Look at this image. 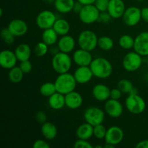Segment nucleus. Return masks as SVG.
<instances>
[{
    "mask_svg": "<svg viewBox=\"0 0 148 148\" xmlns=\"http://www.w3.org/2000/svg\"><path fill=\"white\" fill-rule=\"evenodd\" d=\"M94 77L98 79H107L113 72V66L111 62L103 57L93 59L90 65Z\"/></svg>",
    "mask_w": 148,
    "mask_h": 148,
    "instance_id": "1",
    "label": "nucleus"
},
{
    "mask_svg": "<svg viewBox=\"0 0 148 148\" xmlns=\"http://www.w3.org/2000/svg\"><path fill=\"white\" fill-rule=\"evenodd\" d=\"M56 85V92H60L63 95H66L72 91L75 90L77 82L75 80L73 75L69 72L59 74L54 81Z\"/></svg>",
    "mask_w": 148,
    "mask_h": 148,
    "instance_id": "2",
    "label": "nucleus"
},
{
    "mask_svg": "<svg viewBox=\"0 0 148 148\" xmlns=\"http://www.w3.org/2000/svg\"><path fill=\"white\" fill-rule=\"evenodd\" d=\"M72 62L73 60L69 56V53L59 51L52 57V68L58 74L66 73L70 70Z\"/></svg>",
    "mask_w": 148,
    "mask_h": 148,
    "instance_id": "3",
    "label": "nucleus"
},
{
    "mask_svg": "<svg viewBox=\"0 0 148 148\" xmlns=\"http://www.w3.org/2000/svg\"><path fill=\"white\" fill-rule=\"evenodd\" d=\"M98 38L96 33L90 30H85L79 33L77 43L79 48L88 51H92L98 46Z\"/></svg>",
    "mask_w": 148,
    "mask_h": 148,
    "instance_id": "4",
    "label": "nucleus"
},
{
    "mask_svg": "<svg viewBox=\"0 0 148 148\" xmlns=\"http://www.w3.org/2000/svg\"><path fill=\"white\" fill-rule=\"evenodd\" d=\"M126 108L131 114L139 115L146 108V102L139 94H130L125 101Z\"/></svg>",
    "mask_w": 148,
    "mask_h": 148,
    "instance_id": "5",
    "label": "nucleus"
},
{
    "mask_svg": "<svg viewBox=\"0 0 148 148\" xmlns=\"http://www.w3.org/2000/svg\"><path fill=\"white\" fill-rule=\"evenodd\" d=\"M142 64L143 56L135 51L128 52L123 58L122 66L124 69L129 72H136L141 67Z\"/></svg>",
    "mask_w": 148,
    "mask_h": 148,
    "instance_id": "6",
    "label": "nucleus"
},
{
    "mask_svg": "<svg viewBox=\"0 0 148 148\" xmlns=\"http://www.w3.org/2000/svg\"><path fill=\"white\" fill-rule=\"evenodd\" d=\"M105 114L103 110L97 106L88 107L83 114L84 119L85 122L92 126L103 124L105 120Z\"/></svg>",
    "mask_w": 148,
    "mask_h": 148,
    "instance_id": "7",
    "label": "nucleus"
},
{
    "mask_svg": "<svg viewBox=\"0 0 148 148\" xmlns=\"http://www.w3.org/2000/svg\"><path fill=\"white\" fill-rule=\"evenodd\" d=\"M101 12L94 4L83 5L82 10L78 14L79 18L82 23L90 25L98 20Z\"/></svg>",
    "mask_w": 148,
    "mask_h": 148,
    "instance_id": "8",
    "label": "nucleus"
},
{
    "mask_svg": "<svg viewBox=\"0 0 148 148\" xmlns=\"http://www.w3.org/2000/svg\"><path fill=\"white\" fill-rule=\"evenodd\" d=\"M56 20L57 17L53 12L45 10L38 14L36 19V23L39 28L41 30H46L53 27Z\"/></svg>",
    "mask_w": 148,
    "mask_h": 148,
    "instance_id": "9",
    "label": "nucleus"
},
{
    "mask_svg": "<svg viewBox=\"0 0 148 148\" xmlns=\"http://www.w3.org/2000/svg\"><path fill=\"white\" fill-rule=\"evenodd\" d=\"M123 21L129 27L136 26L142 20L141 10L135 6L126 9L122 17Z\"/></svg>",
    "mask_w": 148,
    "mask_h": 148,
    "instance_id": "10",
    "label": "nucleus"
},
{
    "mask_svg": "<svg viewBox=\"0 0 148 148\" xmlns=\"http://www.w3.org/2000/svg\"><path fill=\"white\" fill-rule=\"evenodd\" d=\"M124 133L122 129L117 126H112L107 129L106 134L104 138L106 143L116 146L123 141Z\"/></svg>",
    "mask_w": 148,
    "mask_h": 148,
    "instance_id": "11",
    "label": "nucleus"
},
{
    "mask_svg": "<svg viewBox=\"0 0 148 148\" xmlns=\"http://www.w3.org/2000/svg\"><path fill=\"white\" fill-rule=\"evenodd\" d=\"M134 50L142 56H148V32L139 33L134 38Z\"/></svg>",
    "mask_w": 148,
    "mask_h": 148,
    "instance_id": "12",
    "label": "nucleus"
},
{
    "mask_svg": "<svg viewBox=\"0 0 148 148\" xmlns=\"http://www.w3.org/2000/svg\"><path fill=\"white\" fill-rule=\"evenodd\" d=\"M104 110L106 114L111 118H119L122 115L124 108L119 100L109 98L106 101Z\"/></svg>",
    "mask_w": 148,
    "mask_h": 148,
    "instance_id": "13",
    "label": "nucleus"
},
{
    "mask_svg": "<svg viewBox=\"0 0 148 148\" xmlns=\"http://www.w3.org/2000/svg\"><path fill=\"white\" fill-rule=\"evenodd\" d=\"M77 84L85 85L90 82L94 77L90 66H78L73 74Z\"/></svg>",
    "mask_w": 148,
    "mask_h": 148,
    "instance_id": "14",
    "label": "nucleus"
},
{
    "mask_svg": "<svg viewBox=\"0 0 148 148\" xmlns=\"http://www.w3.org/2000/svg\"><path fill=\"white\" fill-rule=\"evenodd\" d=\"M72 60L78 66H90L93 60L90 51L79 49L75 51L72 55Z\"/></svg>",
    "mask_w": 148,
    "mask_h": 148,
    "instance_id": "15",
    "label": "nucleus"
},
{
    "mask_svg": "<svg viewBox=\"0 0 148 148\" xmlns=\"http://www.w3.org/2000/svg\"><path fill=\"white\" fill-rule=\"evenodd\" d=\"M7 27L15 37L25 36L28 30L27 24L22 19H14L10 22Z\"/></svg>",
    "mask_w": 148,
    "mask_h": 148,
    "instance_id": "16",
    "label": "nucleus"
},
{
    "mask_svg": "<svg viewBox=\"0 0 148 148\" xmlns=\"http://www.w3.org/2000/svg\"><path fill=\"white\" fill-rule=\"evenodd\" d=\"M18 61L14 51L5 49L2 50L0 53V64L4 69H9L16 66Z\"/></svg>",
    "mask_w": 148,
    "mask_h": 148,
    "instance_id": "17",
    "label": "nucleus"
},
{
    "mask_svg": "<svg viewBox=\"0 0 148 148\" xmlns=\"http://www.w3.org/2000/svg\"><path fill=\"white\" fill-rule=\"evenodd\" d=\"M126 9L123 0H109L107 12L109 13L112 19H119L123 17Z\"/></svg>",
    "mask_w": 148,
    "mask_h": 148,
    "instance_id": "18",
    "label": "nucleus"
},
{
    "mask_svg": "<svg viewBox=\"0 0 148 148\" xmlns=\"http://www.w3.org/2000/svg\"><path fill=\"white\" fill-rule=\"evenodd\" d=\"M82 103L83 98L79 92L74 90L65 95V104L69 109H78L82 106Z\"/></svg>",
    "mask_w": 148,
    "mask_h": 148,
    "instance_id": "19",
    "label": "nucleus"
},
{
    "mask_svg": "<svg viewBox=\"0 0 148 148\" xmlns=\"http://www.w3.org/2000/svg\"><path fill=\"white\" fill-rule=\"evenodd\" d=\"M111 89L104 84H97L92 88V95L96 101L104 102L110 98Z\"/></svg>",
    "mask_w": 148,
    "mask_h": 148,
    "instance_id": "20",
    "label": "nucleus"
},
{
    "mask_svg": "<svg viewBox=\"0 0 148 148\" xmlns=\"http://www.w3.org/2000/svg\"><path fill=\"white\" fill-rule=\"evenodd\" d=\"M75 44L76 42L75 38L68 34L61 36L57 42V46L59 51L66 53H70L75 49Z\"/></svg>",
    "mask_w": 148,
    "mask_h": 148,
    "instance_id": "21",
    "label": "nucleus"
},
{
    "mask_svg": "<svg viewBox=\"0 0 148 148\" xmlns=\"http://www.w3.org/2000/svg\"><path fill=\"white\" fill-rule=\"evenodd\" d=\"M40 132L43 137L47 140H54L58 134L56 126L50 121H46L42 124Z\"/></svg>",
    "mask_w": 148,
    "mask_h": 148,
    "instance_id": "22",
    "label": "nucleus"
},
{
    "mask_svg": "<svg viewBox=\"0 0 148 148\" xmlns=\"http://www.w3.org/2000/svg\"><path fill=\"white\" fill-rule=\"evenodd\" d=\"M49 106L53 110H61L66 106L65 104V95L60 92H56L54 94L49 97Z\"/></svg>",
    "mask_w": 148,
    "mask_h": 148,
    "instance_id": "23",
    "label": "nucleus"
},
{
    "mask_svg": "<svg viewBox=\"0 0 148 148\" xmlns=\"http://www.w3.org/2000/svg\"><path fill=\"white\" fill-rule=\"evenodd\" d=\"M75 4V0H55L53 5L55 10L61 14H67L72 12Z\"/></svg>",
    "mask_w": 148,
    "mask_h": 148,
    "instance_id": "24",
    "label": "nucleus"
},
{
    "mask_svg": "<svg viewBox=\"0 0 148 148\" xmlns=\"http://www.w3.org/2000/svg\"><path fill=\"white\" fill-rule=\"evenodd\" d=\"M14 53L19 62H23L30 59L32 50L27 43H20L16 47Z\"/></svg>",
    "mask_w": 148,
    "mask_h": 148,
    "instance_id": "25",
    "label": "nucleus"
},
{
    "mask_svg": "<svg viewBox=\"0 0 148 148\" xmlns=\"http://www.w3.org/2000/svg\"><path fill=\"white\" fill-rule=\"evenodd\" d=\"M76 135L78 139L90 140L93 136V126L87 122L82 124L77 129Z\"/></svg>",
    "mask_w": 148,
    "mask_h": 148,
    "instance_id": "26",
    "label": "nucleus"
},
{
    "mask_svg": "<svg viewBox=\"0 0 148 148\" xmlns=\"http://www.w3.org/2000/svg\"><path fill=\"white\" fill-rule=\"evenodd\" d=\"M53 28L59 36H65L70 31V24L65 19L57 18L53 25Z\"/></svg>",
    "mask_w": 148,
    "mask_h": 148,
    "instance_id": "27",
    "label": "nucleus"
},
{
    "mask_svg": "<svg viewBox=\"0 0 148 148\" xmlns=\"http://www.w3.org/2000/svg\"><path fill=\"white\" fill-rule=\"evenodd\" d=\"M58 36L59 35L53 30V27L46 29L43 30L42 33V41L46 43L49 46H53L58 42Z\"/></svg>",
    "mask_w": 148,
    "mask_h": 148,
    "instance_id": "28",
    "label": "nucleus"
},
{
    "mask_svg": "<svg viewBox=\"0 0 148 148\" xmlns=\"http://www.w3.org/2000/svg\"><path fill=\"white\" fill-rule=\"evenodd\" d=\"M24 72L22 71L20 66H14L13 68L10 69L8 73L9 80L11 82L14 84L19 83L21 82L24 77Z\"/></svg>",
    "mask_w": 148,
    "mask_h": 148,
    "instance_id": "29",
    "label": "nucleus"
},
{
    "mask_svg": "<svg viewBox=\"0 0 148 148\" xmlns=\"http://www.w3.org/2000/svg\"><path fill=\"white\" fill-rule=\"evenodd\" d=\"M40 93L44 97H50L56 92V85L54 82H46L42 84L40 87Z\"/></svg>",
    "mask_w": 148,
    "mask_h": 148,
    "instance_id": "30",
    "label": "nucleus"
},
{
    "mask_svg": "<svg viewBox=\"0 0 148 148\" xmlns=\"http://www.w3.org/2000/svg\"><path fill=\"white\" fill-rule=\"evenodd\" d=\"M114 46V43L113 39L111 37L107 36H101L98 38V46L103 51H108L111 50Z\"/></svg>",
    "mask_w": 148,
    "mask_h": 148,
    "instance_id": "31",
    "label": "nucleus"
},
{
    "mask_svg": "<svg viewBox=\"0 0 148 148\" xmlns=\"http://www.w3.org/2000/svg\"><path fill=\"white\" fill-rule=\"evenodd\" d=\"M134 38L130 35H123L119 39V45L124 50H130L134 48Z\"/></svg>",
    "mask_w": 148,
    "mask_h": 148,
    "instance_id": "32",
    "label": "nucleus"
},
{
    "mask_svg": "<svg viewBox=\"0 0 148 148\" xmlns=\"http://www.w3.org/2000/svg\"><path fill=\"white\" fill-rule=\"evenodd\" d=\"M117 88L124 94H130L134 89V86L132 82L127 79H122L119 81Z\"/></svg>",
    "mask_w": 148,
    "mask_h": 148,
    "instance_id": "33",
    "label": "nucleus"
},
{
    "mask_svg": "<svg viewBox=\"0 0 148 148\" xmlns=\"http://www.w3.org/2000/svg\"><path fill=\"white\" fill-rule=\"evenodd\" d=\"M33 52L37 57H43L49 52V46L43 41L39 42L35 46Z\"/></svg>",
    "mask_w": 148,
    "mask_h": 148,
    "instance_id": "34",
    "label": "nucleus"
},
{
    "mask_svg": "<svg viewBox=\"0 0 148 148\" xmlns=\"http://www.w3.org/2000/svg\"><path fill=\"white\" fill-rule=\"evenodd\" d=\"M1 38L4 43L10 45L14 43L15 36L10 31L8 27H4L1 30Z\"/></svg>",
    "mask_w": 148,
    "mask_h": 148,
    "instance_id": "35",
    "label": "nucleus"
},
{
    "mask_svg": "<svg viewBox=\"0 0 148 148\" xmlns=\"http://www.w3.org/2000/svg\"><path fill=\"white\" fill-rule=\"evenodd\" d=\"M107 129L103 125V124H98L93 127V137L98 140H103L105 138Z\"/></svg>",
    "mask_w": 148,
    "mask_h": 148,
    "instance_id": "36",
    "label": "nucleus"
},
{
    "mask_svg": "<svg viewBox=\"0 0 148 148\" xmlns=\"http://www.w3.org/2000/svg\"><path fill=\"white\" fill-rule=\"evenodd\" d=\"M109 4V0H96L94 3V5L101 12H107Z\"/></svg>",
    "mask_w": 148,
    "mask_h": 148,
    "instance_id": "37",
    "label": "nucleus"
},
{
    "mask_svg": "<svg viewBox=\"0 0 148 148\" xmlns=\"http://www.w3.org/2000/svg\"><path fill=\"white\" fill-rule=\"evenodd\" d=\"M74 147H75V148H92L94 147L90 143H89V142H88V140H82V139H78L77 141H75V144H74Z\"/></svg>",
    "mask_w": 148,
    "mask_h": 148,
    "instance_id": "38",
    "label": "nucleus"
},
{
    "mask_svg": "<svg viewBox=\"0 0 148 148\" xmlns=\"http://www.w3.org/2000/svg\"><path fill=\"white\" fill-rule=\"evenodd\" d=\"M20 68L22 69L24 74H29L33 69V64L30 60L23 61V62H20Z\"/></svg>",
    "mask_w": 148,
    "mask_h": 148,
    "instance_id": "39",
    "label": "nucleus"
},
{
    "mask_svg": "<svg viewBox=\"0 0 148 148\" xmlns=\"http://www.w3.org/2000/svg\"><path fill=\"white\" fill-rule=\"evenodd\" d=\"M111 19H112V17H111L108 12H103L100 13L98 22L101 23H108L111 21Z\"/></svg>",
    "mask_w": 148,
    "mask_h": 148,
    "instance_id": "40",
    "label": "nucleus"
},
{
    "mask_svg": "<svg viewBox=\"0 0 148 148\" xmlns=\"http://www.w3.org/2000/svg\"><path fill=\"white\" fill-rule=\"evenodd\" d=\"M33 148H49L50 147V145L44 140H36L33 144Z\"/></svg>",
    "mask_w": 148,
    "mask_h": 148,
    "instance_id": "41",
    "label": "nucleus"
},
{
    "mask_svg": "<svg viewBox=\"0 0 148 148\" xmlns=\"http://www.w3.org/2000/svg\"><path fill=\"white\" fill-rule=\"evenodd\" d=\"M36 119L40 124H43L46 121H47V115L43 111H39L36 114Z\"/></svg>",
    "mask_w": 148,
    "mask_h": 148,
    "instance_id": "42",
    "label": "nucleus"
},
{
    "mask_svg": "<svg viewBox=\"0 0 148 148\" xmlns=\"http://www.w3.org/2000/svg\"><path fill=\"white\" fill-rule=\"evenodd\" d=\"M122 95V92L117 88H113L111 90V94H110V98L115 100H119Z\"/></svg>",
    "mask_w": 148,
    "mask_h": 148,
    "instance_id": "43",
    "label": "nucleus"
},
{
    "mask_svg": "<svg viewBox=\"0 0 148 148\" xmlns=\"http://www.w3.org/2000/svg\"><path fill=\"white\" fill-rule=\"evenodd\" d=\"M142 19L144 20L145 23H148V7H144L141 10Z\"/></svg>",
    "mask_w": 148,
    "mask_h": 148,
    "instance_id": "44",
    "label": "nucleus"
},
{
    "mask_svg": "<svg viewBox=\"0 0 148 148\" xmlns=\"http://www.w3.org/2000/svg\"><path fill=\"white\" fill-rule=\"evenodd\" d=\"M82 7H83V5H82L80 2H79V1H75V5H74L73 10H72V12L79 14V12H80L81 10H82Z\"/></svg>",
    "mask_w": 148,
    "mask_h": 148,
    "instance_id": "45",
    "label": "nucleus"
},
{
    "mask_svg": "<svg viewBox=\"0 0 148 148\" xmlns=\"http://www.w3.org/2000/svg\"><path fill=\"white\" fill-rule=\"evenodd\" d=\"M137 148H148V140H144L137 143L136 145Z\"/></svg>",
    "mask_w": 148,
    "mask_h": 148,
    "instance_id": "46",
    "label": "nucleus"
},
{
    "mask_svg": "<svg viewBox=\"0 0 148 148\" xmlns=\"http://www.w3.org/2000/svg\"><path fill=\"white\" fill-rule=\"evenodd\" d=\"M49 47H50L49 48V52H50L51 54H52V56L56 54V53H59V52L60 51L59 48H58V46H54V45L51 46H49Z\"/></svg>",
    "mask_w": 148,
    "mask_h": 148,
    "instance_id": "47",
    "label": "nucleus"
},
{
    "mask_svg": "<svg viewBox=\"0 0 148 148\" xmlns=\"http://www.w3.org/2000/svg\"><path fill=\"white\" fill-rule=\"evenodd\" d=\"M80 2L82 5H88V4H94L96 0H77Z\"/></svg>",
    "mask_w": 148,
    "mask_h": 148,
    "instance_id": "48",
    "label": "nucleus"
},
{
    "mask_svg": "<svg viewBox=\"0 0 148 148\" xmlns=\"http://www.w3.org/2000/svg\"><path fill=\"white\" fill-rule=\"evenodd\" d=\"M115 146L113 145L108 144V143H106L103 145V148H114Z\"/></svg>",
    "mask_w": 148,
    "mask_h": 148,
    "instance_id": "49",
    "label": "nucleus"
},
{
    "mask_svg": "<svg viewBox=\"0 0 148 148\" xmlns=\"http://www.w3.org/2000/svg\"><path fill=\"white\" fill-rule=\"evenodd\" d=\"M44 2L47 3V4H53L55 1V0H43Z\"/></svg>",
    "mask_w": 148,
    "mask_h": 148,
    "instance_id": "50",
    "label": "nucleus"
},
{
    "mask_svg": "<svg viewBox=\"0 0 148 148\" xmlns=\"http://www.w3.org/2000/svg\"><path fill=\"white\" fill-rule=\"evenodd\" d=\"M137 1H144V0H137Z\"/></svg>",
    "mask_w": 148,
    "mask_h": 148,
    "instance_id": "51",
    "label": "nucleus"
},
{
    "mask_svg": "<svg viewBox=\"0 0 148 148\" xmlns=\"http://www.w3.org/2000/svg\"><path fill=\"white\" fill-rule=\"evenodd\" d=\"M147 64H148V56H147Z\"/></svg>",
    "mask_w": 148,
    "mask_h": 148,
    "instance_id": "52",
    "label": "nucleus"
}]
</instances>
